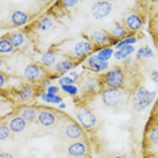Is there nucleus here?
Masks as SVG:
<instances>
[{"label":"nucleus","instance_id":"1","mask_svg":"<svg viewBox=\"0 0 158 158\" xmlns=\"http://www.w3.org/2000/svg\"><path fill=\"white\" fill-rule=\"evenodd\" d=\"M100 82L110 89H120L124 82L123 70L118 66L112 68V69H110L106 74H103L102 78H100Z\"/></svg>","mask_w":158,"mask_h":158},{"label":"nucleus","instance_id":"2","mask_svg":"<svg viewBox=\"0 0 158 158\" xmlns=\"http://www.w3.org/2000/svg\"><path fill=\"white\" fill-rule=\"evenodd\" d=\"M154 96H156V92L150 93L146 88L141 87L135 92L134 98H132V108H134V111L141 112V111L146 110L150 106V103L153 102Z\"/></svg>","mask_w":158,"mask_h":158},{"label":"nucleus","instance_id":"3","mask_svg":"<svg viewBox=\"0 0 158 158\" xmlns=\"http://www.w3.org/2000/svg\"><path fill=\"white\" fill-rule=\"evenodd\" d=\"M103 103L110 108H115V107H120L124 103V92L122 89H110L107 88L106 91L102 93Z\"/></svg>","mask_w":158,"mask_h":158},{"label":"nucleus","instance_id":"4","mask_svg":"<svg viewBox=\"0 0 158 158\" xmlns=\"http://www.w3.org/2000/svg\"><path fill=\"white\" fill-rule=\"evenodd\" d=\"M76 116H77V119L81 123L82 127L88 128V130L93 128L96 126V123H98V120H96V116L93 115V112H92L91 110L85 108V107H81V108H78L76 111Z\"/></svg>","mask_w":158,"mask_h":158},{"label":"nucleus","instance_id":"5","mask_svg":"<svg viewBox=\"0 0 158 158\" xmlns=\"http://www.w3.org/2000/svg\"><path fill=\"white\" fill-rule=\"evenodd\" d=\"M68 154L72 158H82V157H88L89 154V147L87 143L76 141L73 143H70L68 147Z\"/></svg>","mask_w":158,"mask_h":158},{"label":"nucleus","instance_id":"6","mask_svg":"<svg viewBox=\"0 0 158 158\" xmlns=\"http://www.w3.org/2000/svg\"><path fill=\"white\" fill-rule=\"evenodd\" d=\"M65 136L68 139H72V141L76 142V139H82L85 136L84 131H82L81 126H78L76 122L69 120L65 124Z\"/></svg>","mask_w":158,"mask_h":158},{"label":"nucleus","instance_id":"7","mask_svg":"<svg viewBox=\"0 0 158 158\" xmlns=\"http://www.w3.org/2000/svg\"><path fill=\"white\" fill-rule=\"evenodd\" d=\"M112 4L110 2H98L92 7V15L95 19H104L111 14Z\"/></svg>","mask_w":158,"mask_h":158},{"label":"nucleus","instance_id":"8","mask_svg":"<svg viewBox=\"0 0 158 158\" xmlns=\"http://www.w3.org/2000/svg\"><path fill=\"white\" fill-rule=\"evenodd\" d=\"M38 123L44 127H52L57 123V114L52 110H39L38 112Z\"/></svg>","mask_w":158,"mask_h":158},{"label":"nucleus","instance_id":"9","mask_svg":"<svg viewBox=\"0 0 158 158\" xmlns=\"http://www.w3.org/2000/svg\"><path fill=\"white\" fill-rule=\"evenodd\" d=\"M89 38H91V42H93L95 45H107V44H110V42L115 41V39L111 37V34L104 30H95L89 35Z\"/></svg>","mask_w":158,"mask_h":158},{"label":"nucleus","instance_id":"10","mask_svg":"<svg viewBox=\"0 0 158 158\" xmlns=\"http://www.w3.org/2000/svg\"><path fill=\"white\" fill-rule=\"evenodd\" d=\"M143 20L138 14H131L124 19V27L130 31H138L142 27Z\"/></svg>","mask_w":158,"mask_h":158},{"label":"nucleus","instance_id":"11","mask_svg":"<svg viewBox=\"0 0 158 158\" xmlns=\"http://www.w3.org/2000/svg\"><path fill=\"white\" fill-rule=\"evenodd\" d=\"M92 49H93V46H92L91 42H88V41H81V42H77V44H76L73 52H74V56H76L77 58H82V57L91 54Z\"/></svg>","mask_w":158,"mask_h":158},{"label":"nucleus","instance_id":"12","mask_svg":"<svg viewBox=\"0 0 158 158\" xmlns=\"http://www.w3.org/2000/svg\"><path fill=\"white\" fill-rule=\"evenodd\" d=\"M26 124H27V122L24 120L20 115L14 116L12 119L8 122V127H10V130H11V132H14V134H19V132L24 131Z\"/></svg>","mask_w":158,"mask_h":158},{"label":"nucleus","instance_id":"13","mask_svg":"<svg viewBox=\"0 0 158 158\" xmlns=\"http://www.w3.org/2000/svg\"><path fill=\"white\" fill-rule=\"evenodd\" d=\"M38 112L35 107H23L19 111V115L23 118L27 123H34V122H38Z\"/></svg>","mask_w":158,"mask_h":158},{"label":"nucleus","instance_id":"14","mask_svg":"<svg viewBox=\"0 0 158 158\" xmlns=\"http://www.w3.org/2000/svg\"><path fill=\"white\" fill-rule=\"evenodd\" d=\"M107 66H108V64H107L106 61H100L98 58V56L89 57L87 61V68L91 69L92 72H102L104 69H107Z\"/></svg>","mask_w":158,"mask_h":158},{"label":"nucleus","instance_id":"15","mask_svg":"<svg viewBox=\"0 0 158 158\" xmlns=\"http://www.w3.org/2000/svg\"><path fill=\"white\" fill-rule=\"evenodd\" d=\"M23 74H24V78H26L27 81H35L42 76V72L37 65H33V64H31V65L26 66Z\"/></svg>","mask_w":158,"mask_h":158},{"label":"nucleus","instance_id":"16","mask_svg":"<svg viewBox=\"0 0 158 158\" xmlns=\"http://www.w3.org/2000/svg\"><path fill=\"white\" fill-rule=\"evenodd\" d=\"M28 22V15L24 11H14L11 14V24L15 27H19V26H23L24 23Z\"/></svg>","mask_w":158,"mask_h":158},{"label":"nucleus","instance_id":"17","mask_svg":"<svg viewBox=\"0 0 158 158\" xmlns=\"http://www.w3.org/2000/svg\"><path fill=\"white\" fill-rule=\"evenodd\" d=\"M110 34L115 41H120V39H126V35H127V28L124 26H122L120 23H115L112 28L110 30Z\"/></svg>","mask_w":158,"mask_h":158},{"label":"nucleus","instance_id":"18","mask_svg":"<svg viewBox=\"0 0 158 158\" xmlns=\"http://www.w3.org/2000/svg\"><path fill=\"white\" fill-rule=\"evenodd\" d=\"M7 38L11 41V44L14 45L15 49H20L24 45V37H23V34H20V33H12Z\"/></svg>","mask_w":158,"mask_h":158},{"label":"nucleus","instance_id":"19","mask_svg":"<svg viewBox=\"0 0 158 158\" xmlns=\"http://www.w3.org/2000/svg\"><path fill=\"white\" fill-rule=\"evenodd\" d=\"M14 49L15 48L8 38H2V41H0V53L2 54H12Z\"/></svg>","mask_w":158,"mask_h":158},{"label":"nucleus","instance_id":"20","mask_svg":"<svg viewBox=\"0 0 158 158\" xmlns=\"http://www.w3.org/2000/svg\"><path fill=\"white\" fill-rule=\"evenodd\" d=\"M74 65H76V64H74L72 60H64L56 65V70L58 72V73H65V72L70 70Z\"/></svg>","mask_w":158,"mask_h":158},{"label":"nucleus","instance_id":"21","mask_svg":"<svg viewBox=\"0 0 158 158\" xmlns=\"http://www.w3.org/2000/svg\"><path fill=\"white\" fill-rule=\"evenodd\" d=\"M98 85H99L98 81L93 80V78H89V80L84 81V84L81 85V88L84 92H96L98 91Z\"/></svg>","mask_w":158,"mask_h":158},{"label":"nucleus","instance_id":"22","mask_svg":"<svg viewBox=\"0 0 158 158\" xmlns=\"http://www.w3.org/2000/svg\"><path fill=\"white\" fill-rule=\"evenodd\" d=\"M131 53H134V48H132V46H126V48H122V49L118 50V52L114 54V57L116 60H123L127 56H130Z\"/></svg>","mask_w":158,"mask_h":158},{"label":"nucleus","instance_id":"23","mask_svg":"<svg viewBox=\"0 0 158 158\" xmlns=\"http://www.w3.org/2000/svg\"><path fill=\"white\" fill-rule=\"evenodd\" d=\"M53 19H50V18L45 16V18H41V20L38 22V28L41 31H48L50 30V28L53 27Z\"/></svg>","mask_w":158,"mask_h":158},{"label":"nucleus","instance_id":"24","mask_svg":"<svg viewBox=\"0 0 158 158\" xmlns=\"http://www.w3.org/2000/svg\"><path fill=\"white\" fill-rule=\"evenodd\" d=\"M31 96H33V88L31 87H23L18 93V98H19L20 102H26Z\"/></svg>","mask_w":158,"mask_h":158},{"label":"nucleus","instance_id":"25","mask_svg":"<svg viewBox=\"0 0 158 158\" xmlns=\"http://www.w3.org/2000/svg\"><path fill=\"white\" fill-rule=\"evenodd\" d=\"M41 62H42V65H45V66L53 65V64L56 62V54L54 53H52V52L45 53V54L42 56V58H41Z\"/></svg>","mask_w":158,"mask_h":158},{"label":"nucleus","instance_id":"26","mask_svg":"<svg viewBox=\"0 0 158 158\" xmlns=\"http://www.w3.org/2000/svg\"><path fill=\"white\" fill-rule=\"evenodd\" d=\"M11 136V130H10L8 124L6 122H2V126H0V139L2 141H6Z\"/></svg>","mask_w":158,"mask_h":158},{"label":"nucleus","instance_id":"27","mask_svg":"<svg viewBox=\"0 0 158 158\" xmlns=\"http://www.w3.org/2000/svg\"><path fill=\"white\" fill-rule=\"evenodd\" d=\"M153 52L150 48H147V46H143V48H141L138 50V53H136V57L138 58H143V57H146V58H149V57H153Z\"/></svg>","mask_w":158,"mask_h":158},{"label":"nucleus","instance_id":"28","mask_svg":"<svg viewBox=\"0 0 158 158\" xmlns=\"http://www.w3.org/2000/svg\"><path fill=\"white\" fill-rule=\"evenodd\" d=\"M111 56H112V49H111V48H106V49L100 50V53L98 54V58L100 61H106V62H107V60H108Z\"/></svg>","mask_w":158,"mask_h":158},{"label":"nucleus","instance_id":"29","mask_svg":"<svg viewBox=\"0 0 158 158\" xmlns=\"http://www.w3.org/2000/svg\"><path fill=\"white\" fill-rule=\"evenodd\" d=\"M42 99L48 103H53V104H58L61 103V98L57 95H50V93H44L42 95Z\"/></svg>","mask_w":158,"mask_h":158},{"label":"nucleus","instance_id":"30","mask_svg":"<svg viewBox=\"0 0 158 158\" xmlns=\"http://www.w3.org/2000/svg\"><path fill=\"white\" fill-rule=\"evenodd\" d=\"M135 41H136V39H135L134 37H130V38L123 39L122 42H119V44H118V50L122 49V48H126V46H128V45L132 46V44H135Z\"/></svg>","mask_w":158,"mask_h":158},{"label":"nucleus","instance_id":"31","mask_svg":"<svg viewBox=\"0 0 158 158\" xmlns=\"http://www.w3.org/2000/svg\"><path fill=\"white\" fill-rule=\"evenodd\" d=\"M149 139L152 142H158V127H156V128H153L152 131L149 132Z\"/></svg>","mask_w":158,"mask_h":158},{"label":"nucleus","instance_id":"32","mask_svg":"<svg viewBox=\"0 0 158 158\" xmlns=\"http://www.w3.org/2000/svg\"><path fill=\"white\" fill-rule=\"evenodd\" d=\"M60 84L61 87H65V85H73L74 84V80L70 77H61L60 78Z\"/></svg>","mask_w":158,"mask_h":158},{"label":"nucleus","instance_id":"33","mask_svg":"<svg viewBox=\"0 0 158 158\" xmlns=\"http://www.w3.org/2000/svg\"><path fill=\"white\" fill-rule=\"evenodd\" d=\"M62 89L69 95H76L77 93V88L74 85H65V87H62Z\"/></svg>","mask_w":158,"mask_h":158},{"label":"nucleus","instance_id":"34","mask_svg":"<svg viewBox=\"0 0 158 158\" xmlns=\"http://www.w3.org/2000/svg\"><path fill=\"white\" fill-rule=\"evenodd\" d=\"M57 92H58V88L57 87H49L48 89V93H50V95H56Z\"/></svg>","mask_w":158,"mask_h":158},{"label":"nucleus","instance_id":"35","mask_svg":"<svg viewBox=\"0 0 158 158\" xmlns=\"http://www.w3.org/2000/svg\"><path fill=\"white\" fill-rule=\"evenodd\" d=\"M0 158H14V156L10 153H2L0 154Z\"/></svg>","mask_w":158,"mask_h":158},{"label":"nucleus","instance_id":"36","mask_svg":"<svg viewBox=\"0 0 158 158\" xmlns=\"http://www.w3.org/2000/svg\"><path fill=\"white\" fill-rule=\"evenodd\" d=\"M76 4H77V2H64V6H66V7H73Z\"/></svg>","mask_w":158,"mask_h":158},{"label":"nucleus","instance_id":"37","mask_svg":"<svg viewBox=\"0 0 158 158\" xmlns=\"http://www.w3.org/2000/svg\"><path fill=\"white\" fill-rule=\"evenodd\" d=\"M0 84L4 85V74H0Z\"/></svg>","mask_w":158,"mask_h":158},{"label":"nucleus","instance_id":"38","mask_svg":"<svg viewBox=\"0 0 158 158\" xmlns=\"http://www.w3.org/2000/svg\"><path fill=\"white\" fill-rule=\"evenodd\" d=\"M111 158H126L124 156H114V157H111Z\"/></svg>","mask_w":158,"mask_h":158},{"label":"nucleus","instance_id":"39","mask_svg":"<svg viewBox=\"0 0 158 158\" xmlns=\"http://www.w3.org/2000/svg\"><path fill=\"white\" fill-rule=\"evenodd\" d=\"M82 158H88V157H82Z\"/></svg>","mask_w":158,"mask_h":158}]
</instances>
